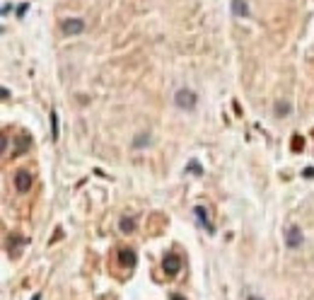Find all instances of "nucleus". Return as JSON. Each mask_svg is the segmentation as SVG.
Listing matches in <instances>:
<instances>
[{
	"label": "nucleus",
	"instance_id": "f257e3e1",
	"mask_svg": "<svg viewBox=\"0 0 314 300\" xmlns=\"http://www.w3.org/2000/svg\"><path fill=\"white\" fill-rule=\"evenodd\" d=\"M174 104H176L179 109H184V112H194L196 104H199V97H196V92L181 88V90L174 92Z\"/></svg>",
	"mask_w": 314,
	"mask_h": 300
},
{
	"label": "nucleus",
	"instance_id": "f03ea898",
	"mask_svg": "<svg viewBox=\"0 0 314 300\" xmlns=\"http://www.w3.org/2000/svg\"><path fill=\"white\" fill-rule=\"evenodd\" d=\"M60 30H63V34H68V36L83 34V31H85V20H80V17H70V20H65V22L60 25Z\"/></svg>",
	"mask_w": 314,
	"mask_h": 300
},
{
	"label": "nucleus",
	"instance_id": "7ed1b4c3",
	"mask_svg": "<svg viewBox=\"0 0 314 300\" xmlns=\"http://www.w3.org/2000/svg\"><path fill=\"white\" fill-rule=\"evenodd\" d=\"M285 244L290 249L302 247V228H300V225H290L285 230Z\"/></svg>",
	"mask_w": 314,
	"mask_h": 300
},
{
	"label": "nucleus",
	"instance_id": "20e7f679",
	"mask_svg": "<svg viewBox=\"0 0 314 300\" xmlns=\"http://www.w3.org/2000/svg\"><path fill=\"white\" fill-rule=\"evenodd\" d=\"M31 172H29V170H17V172H15V189H17V191H22V194H25V191H29V189H31Z\"/></svg>",
	"mask_w": 314,
	"mask_h": 300
},
{
	"label": "nucleus",
	"instance_id": "39448f33",
	"mask_svg": "<svg viewBox=\"0 0 314 300\" xmlns=\"http://www.w3.org/2000/svg\"><path fill=\"white\" fill-rule=\"evenodd\" d=\"M162 269H165L167 276H176L179 269H181V259H179V254H167L165 262H162Z\"/></svg>",
	"mask_w": 314,
	"mask_h": 300
},
{
	"label": "nucleus",
	"instance_id": "423d86ee",
	"mask_svg": "<svg viewBox=\"0 0 314 300\" xmlns=\"http://www.w3.org/2000/svg\"><path fill=\"white\" fill-rule=\"evenodd\" d=\"M118 262H121V267L133 269L136 262H138V257H136V252H133L131 247H121V249H118Z\"/></svg>",
	"mask_w": 314,
	"mask_h": 300
},
{
	"label": "nucleus",
	"instance_id": "0eeeda50",
	"mask_svg": "<svg viewBox=\"0 0 314 300\" xmlns=\"http://www.w3.org/2000/svg\"><path fill=\"white\" fill-rule=\"evenodd\" d=\"M194 213H196L199 223L203 225V228H205V230H208V233H213V230H215V228H213V223H210V218H208V213H205V209H203V206H196V209H194Z\"/></svg>",
	"mask_w": 314,
	"mask_h": 300
},
{
	"label": "nucleus",
	"instance_id": "6e6552de",
	"mask_svg": "<svg viewBox=\"0 0 314 300\" xmlns=\"http://www.w3.org/2000/svg\"><path fill=\"white\" fill-rule=\"evenodd\" d=\"M232 15L234 17H247L249 15V5L244 0H232Z\"/></svg>",
	"mask_w": 314,
	"mask_h": 300
},
{
	"label": "nucleus",
	"instance_id": "1a4fd4ad",
	"mask_svg": "<svg viewBox=\"0 0 314 300\" xmlns=\"http://www.w3.org/2000/svg\"><path fill=\"white\" fill-rule=\"evenodd\" d=\"M147 143H150V133H147V131H143V133H138V136L133 138V148H136V150L145 148Z\"/></svg>",
	"mask_w": 314,
	"mask_h": 300
},
{
	"label": "nucleus",
	"instance_id": "9d476101",
	"mask_svg": "<svg viewBox=\"0 0 314 300\" xmlns=\"http://www.w3.org/2000/svg\"><path fill=\"white\" fill-rule=\"evenodd\" d=\"M118 228H121V233H133L136 230V220L133 218H121V223H118Z\"/></svg>",
	"mask_w": 314,
	"mask_h": 300
},
{
	"label": "nucleus",
	"instance_id": "9b49d317",
	"mask_svg": "<svg viewBox=\"0 0 314 300\" xmlns=\"http://www.w3.org/2000/svg\"><path fill=\"white\" fill-rule=\"evenodd\" d=\"M287 114H290V102L278 99V102H276V117H287Z\"/></svg>",
	"mask_w": 314,
	"mask_h": 300
},
{
	"label": "nucleus",
	"instance_id": "f8f14e48",
	"mask_svg": "<svg viewBox=\"0 0 314 300\" xmlns=\"http://www.w3.org/2000/svg\"><path fill=\"white\" fill-rule=\"evenodd\" d=\"M27 146H31V138H29V136H22V138L17 141V152H25Z\"/></svg>",
	"mask_w": 314,
	"mask_h": 300
},
{
	"label": "nucleus",
	"instance_id": "ddd939ff",
	"mask_svg": "<svg viewBox=\"0 0 314 300\" xmlns=\"http://www.w3.org/2000/svg\"><path fill=\"white\" fill-rule=\"evenodd\" d=\"M189 172H191V175H200V165L199 162H191V165H189Z\"/></svg>",
	"mask_w": 314,
	"mask_h": 300
},
{
	"label": "nucleus",
	"instance_id": "4468645a",
	"mask_svg": "<svg viewBox=\"0 0 314 300\" xmlns=\"http://www.w3.org/2000/svg\"><path fill=\"white\" fill-rule=\"evenodd\" d=\"M305 177H314V167H310V170L305 172Z\"/></svg>",
	"mask_w": 314,
	"mask_h": 300
},
{
	"label": "nucleus",
	"instance_id": "2eb2a0df",
	"mask_svg": "<svg viewBox=\"0 0 314 300\" xmlns=\"http://www.w3.org/2000/svg\"><path fill=\"white\" fill-rule=\"evenodd\" d=\"M31 300H41V293H36V296H34V298Z\"/></svg>",
	"mask_w": 314,
	"mask_h": 300
},
{
	"label": "nucleus",
	"instance_id": "dca6fc26",
	"mask_svg": "<svg viewBox=\"0 0 314 300\" xmlns=\"http://www.w3.org/2000/svg\"><path fill=\"white\" fill-rule=\"evenodd\" d=\"M247 300H261V298H257V296H249V298H247Z\"/></svg>",
	"mask_w": 314,
	"mask_h": 300
},
{
	"label": "nucleus",
	"instance_id": "f3484780",
	"mask_svg": "<svg viewBox=\"0 0 314 300\" xmlns=\"http://www.w3.org/2000/svg\"><path fill=\"white\" fill-rule=\"evenodd\" d=\"M174 300H181V298H179V296H174Z\"/></svg>",
	"mask_w": 314,
	"mask_h": 300
}]
</instances>
